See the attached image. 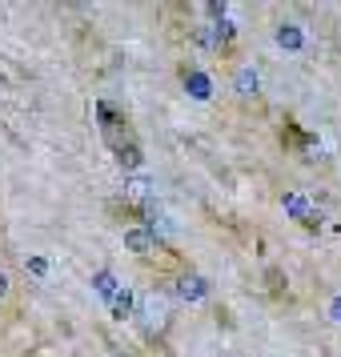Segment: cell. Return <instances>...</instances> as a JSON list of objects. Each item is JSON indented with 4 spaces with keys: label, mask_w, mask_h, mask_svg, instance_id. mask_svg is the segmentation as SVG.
Wrapping results in <instances>:
<instances>
[{
    "label": "cell",
    "mask_w": 341,
    "mask_h": 357,
    "mask_svg": "<svg viewBox=\"0 0 341 357\" xmlns=\"http://www.w3.org/2000/svg\"><path fill=\"white\" fill-rule=\"evenodd\" d=\"M116 357H129V354H116Z\"/></svg>",
    "instance_id": "obj_14"
},
{
    "label": "cell",
    "mask_w": 341,
    "mask_h": 357,
    "mask_svg": "<svg viewBox=\"0 0 341 357\" xmlns=\"http://www.w3.org/2000/svg\"><path fill=\"white\" fill-rule=\"evenodd\" d=\"M181 81H185V89H189L197 100H209V97H213V84H209V77H205V73L185 68V73H181Z\"/></svg>",
    "instance_id": "obj_6"
},
{
    "label": "cell",
    "mask_w": 341,
    "mask_h": 357,
    "mask_svg": "<svg viewBox=\"0 0 341 357\" xmlns=\"http://www.w3.org/2000/svg\"><path fill=\"white\" fill-rule=\"evenodd\" d=\"M97 121H100V137H105V145L113 149V157L121 161V169H141L145 165V153H141V141H137V132L129 129V121L116 113L113 105H97Z\"/></svg>",
    "instance_id": "obj_1"
},
{
    "label": "cell",
    "mask_w": 341,
    "mask_h": 357,
    "mask_svg": "<svg viewBox=\"0 0 341 357\" xmlns=\"http://www.w3.org/2000/svg\"><path fill=\"white\" fill-rule=\"evenodd\" d=\"M281 145L285 149H305V145H313V132L297 129V125H285V129H281Z\"/></svg>",
    "instance_id": "obj_7"
},
{
    "label": "cell",
    "mask_w": 341,
    "mask_h": 357,
    "mask_svg": "<svg viewBox=\"0 0 341 357\" xmlns=\"http://www.w3.org/2000/svg\"><path fill=\"white\" fill-rule=\"evenodd\" d=\"M125 245H129L137 257H153L161 249V237H157V229H149V225H132L125 233Z\"/></svg>",
    "instance_id": "obj_4"
},
{
    "label": "cell",
    "mask_w": 341,
    "mask_h": 357,
    "mask_svg": "<svg viewBox=\"0 0 341 357\" xmlns=\"http://www.w3.org/2000/svg\"><path fill=\"white\" fill-rule=\"evenodd\" d=\"M177 297L185 301V305H197V301H205V297H209V281H205L201 273H181Z\"/></svg>",
    "instance_id": "obj_5"
},
{
    "label": "cell",
    "mask_w": 341,
    "mask_h": 357,
    "mask_svg": "<svg viewBox=\"0 0 341 357\" xmlns=\"http://www.w3.org/2000/svg\"><path fill=\"white\" fill-rule=\"evenodd\" d=\"M237 93H241V97H253V93H257V73H253V68H241V73H237Z\"/></svg>",
    "instance_id": "obj_10"
},
{
    "label": "cell",
    "mask_w": 341,
    "mask_h": 357,
    "mask_svg": "<svg viewBox=\"0 0 341 357\" xmlns=\"http://www.w3.org/2000/svg\"><path fill=\"white\" fill-rule=\"evenodd\" d=\"M333 317H338V321H341V301H333Z\"/></svg>",
    "instance_id": "obj_13"
},
{
    "label": "cell",
    "mask_w": 341,
    "mask_h": 357,
    "mask_svg": "<svg viewBox=\"0 0 341 357\" xmlns=\"http://www.w3.org/2000/svg\"><path fill=\"white\" fill-rule=\"evenodd\" d=\"M277 45H281V49H301L305 36H301V29H293V24H281V29H277Z\"/></svg>",
    "instance_id": "obj_9"
},
{
    "label": "cell",
    "mask_w": 341,
    "mask_h": 357,
    "mask_svg": "<svg viewBox=\"0 0 341 357\" xmlns=\"http://www.w3.org/2000/svg\"><path fill=\"white\" fill-rule=\"evenodd\" d=\"M137 321L145 325L149 337H161L169 329V297L161 289H145L141 301H137Z\"/></svg>",
    "instance_id": "obj_2"
},
{
    "label": "cell",
    "mask_w": 341,
    "mask_h": 357,
    "mask_svg": "<svg viewBox=\"0 0 341 357\" xmlns=\"http://www.w3.org/2000/svg\"><path fill=\"white\" fill-rule=\"evenodd\" d=\"M93 285H97V293L105 297V301H109V305H113V301H116V293H121V281H116V277L109 273V269L93 277Z\"/></svg>",
    "instance_id": "obj_8"
},
{
    "label": "cell",
    "mask_w": 341,
    "mask_h": 357,
    "mask_svg": "<svg viewBox=\"0 0 341 357\" xmlns=\"http://www.w3.org/2000/svg\"><path fill=\"white\" fill-rule=\"evenodd\" d=\"M8 293V277H4V269H0V297Z\"/></svg>",
    "instance_id": "obj_12"
},
{
    "label": "cell",
    "mask_w": 341,
    "mask_h": 357,
    "mask_svg": "<svg viewBox=\"0 0 341 357\" xmlns=\"http://www.w3.org/2000/svg\"><path fill=\"white\" fill-rule=\"evenodd\" d=\"M281 205H285V213H289L301 229H321V209H313L305 193H289Z\"/></svg>",
    "instance_id": "obj_3"
},
{
    "label": "cell",
    "mask_w": 341,
    "mask_h": 357,
    "mask_svg": "<svg viewBox=\"0 0 341 357\" xmlns=\"http://www.w3.org/2000/svg\"><path fill=\"white\" fill-rule=\"evenodd\" d=\"M265 285H269V297H277V301L285 297V277H281V269H269L265 273Z\"/></svg>",
    "instance_id": "obj_11"
}]
</instances>
